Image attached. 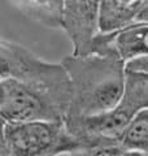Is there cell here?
<instances>
[{"mask_svg":"<svg viewBox=\"0 0 148 156\" xmlns=\"http://www.w3.org/2000/svg\"><path fill=\"white\" fill-rule=\"evenodd\" d=\"M111 35L112 46L125 64L148 57V26H130Z\"/></svg>","mask_w":148,"mask_h":156,"instance_id":"8","label":"cell"},{"mask_svg":"<svg viewBox=\"0 0 148 156\" xmlns=\"http://www.w3.org/2000/svg\"><path fill=\"white\" fill-rule=\"evenodd\" d=\"M62 29L73 46V55L85 57L92 55L93 42L99 30V2L68 0L64 2Z\"/></svg>","mask_w":148,"mask_h":156,"instance_id":"6","label":"cell"},{"mask_svg":"<svg viewBox=\"0 0 148 156\" xmlns=\"http://www.w3.org/2000/svg\"><path fill=\"white\" fill-rule=\"evenodd\" d=\"M9 80L41 91L68 115L72 89L62 65L43 60L18 43L0 39V82Z\"/></svg>","mask_w":148,"mask_h":156,"instance_id":"2","label":"cell"},{"mask_svg":"<svg viewBox=\"0 0 148 156\" xmlns=\"http://www.w3.org/2000/svg\"><path fill=\"white\" fill-rule=\"evenodd\" d=\"M132 26H148V0H142Z\"/></svg>","mask_w":148,"mask_h":156,"instance_id":"13","label":"cell"},{"mask_svg":"<svg viewBox=\"0 0 148 156\" xmlns=\"http://www.w3.org/2000/svg\"><path fill=\"white\" fill-rule=\"evenodd\" d=\"M9 156H60L82 150L64 121L5 122Z\"/></svg>","mask_w":148,"mask_h":156,"instance_id":"3","label":"cell"},{"mask_svg":"<svg viewBox=\"0 0 148 156\" xmlns=\"http://www.w3.org/2000/svg\"><path fill=\"white\" fill-rule=\"evenodd\" d=\"M3 95H4V92H3V82H0V105H2V101H3Z\"/></svg>","mask_w":148,"mask_h":156,"instance_id":"16","label":"cell"},{"mask_svg":"<svg viewBox=\"0 0 148 156\" xmlns=\"http://www.w3.org/2000/svg\"><path fill=\"white\" fill-rule=\"evenodd\" d=\"M125 151H135L148 155V111L139 112L132 117L120 139Z\"/></svg>","mask_w":148,"mask_h":156,"instance_id":"11","label":"cell"},{"mask_svg":"<svg viewBox=\"0 0 148 156\" xmlns=\"http://www.w3.org/2000/svg\"><path fill=\"white\" fill-rule=\"evenodd\" d=\"M118 105L132 117L139 112L148 111V73L125 70L123 94Z\"/></svg>","mask_w":148,"mask_h":156,"instance_id":"10","label":"cell"},{"mask_svg":"<svg viewBox=\"0 0 148 156\" xmlns=\"http://www.w3.org/2000/svg\"><path fill=\"white\" fill-rule=\"evenodd\" d=\"M0 117L5 122L65 121L66 115L49 99L33 87L17 81H3Z\"/></svg>","mask_w":148,"mask_h":156,"instance_id":"4","label":"cell"},{"mask_svg":"<svg viewBox=\"0 0 148 156\" xmlns=\"http://www.w3.org/2000/svg\"><path fill=\"white\" fill-rule=\"evenodd\" d=\"M25 17L49 29H62V0H22L11 2Z\"/></svg>","mask_w":148,"mask_h":156,"instance_id":"9","label":"cell"},{"mask_svg":"<svg viewBox=\"0 0 148 156\" xmlns=\"http://www.w3.org/2000/svg\"><path fill=\"white\" fill-rule=\"evenodd\" d=\"M121 156H148V155L142 152H135V151H123Z\"/></svg>","mask_w":148,"mask_h":156,"instance_id":"15","label":"cell"},{"mask_svg":"<svg viewBox=\"0 0 148 156\" xmlns=\"http://www.w3.org/2000/svg\"><path fill=\"white\" fill-rule=\"evenodd\" d=\"M142 0H101L99 2V30L115 34L134 25Z\"/></svg>","mask_w":148,"mask_h":156,"instance_id":"7","label":"cell"},{"mask_svg":"<svg viewBox=\"0 0 148 156\" xmlns=\"http://www.w3.org/2000/svg\"><path fill=\"white\" fill-rule=\"evenodd\" d=\"M132 116L117 105L115 109L96 116L66 117L65 126L81 148L120 146V139Z\"/></svg>","mask_w":148,"mask_h":156,"instance_id":"5","label":"cell"},{"mask_svg":"<svg viewBox=\"0 0 148 156\" xmlns=\"http://www.w3.org/2000/svg\"><path fill=\"white\" fill-rule=\"evenodd\" d=\"M4 128H5V121L0 117V156H9L7 140H5V133H4Z\"/></svg>","mask_w":148,"mask_h":156,"instance_id":"14","label":"cell"},{"mask_svg":"<svg viewBox=\"0 0 148 156\" xmlns=\"http://www.w3.org/2000/svg\"><path fill=\"white\" fill-rule=\"evenodd\" d=\"M61 65L69 77L72 89L66 117L101 115L120 104L126 64L117 53L66 56Z\"/></svg>","mask_w":148,"mask_h":156,"instance_id":"1","label":"cell"},{"mask_svg":"<svg viewBox=\"0 0 148 156\" xmlns=\"http://www.w3.org/2000/svg\"><path fill=\"white\" fill-rule=\"evenodd\" d=\"M123 150L121 146H105V147H93L78 150L70 154V156H121Z\"/></svg>","mask_w":148,"mask_h":156,"instance_id":"12","label":"cell"}]
</instances>
